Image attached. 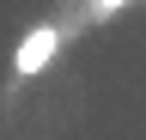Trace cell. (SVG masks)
Masks as SVG:
<instances>
[{
	"mask_svg": "<svg viewBox=\"0 0 146 140\" xmlns=\"http://www.w3.org/2000/svg\"><path fill=\"white\" fill-rule=\"evenodd\" d=\"M61 43H67V31H61V25H31V31H25V43L12 49V79H18V85L36 79L55 55H61Z\"/></svg>",
	"mask_w": 146,
	"mask_h": 140,
	"instance_id": "cell-1",
	"label": "cell"
}]
</instances>
